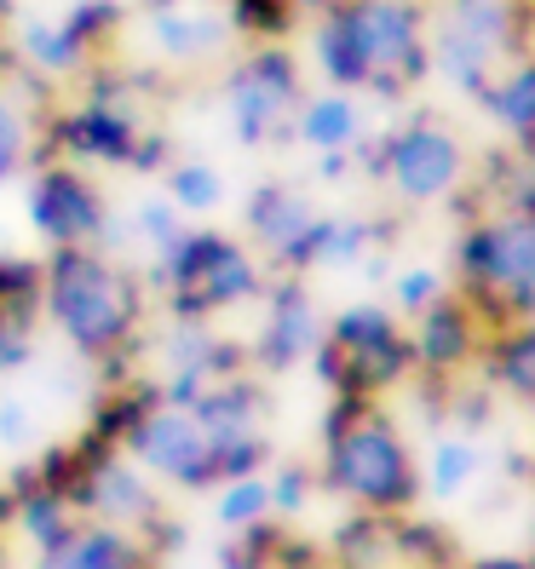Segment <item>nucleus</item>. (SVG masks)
Segmentation results:
<instances>
[{
  "instance_id": "nucleus-1",
  "label": "nucleus",
  "mask_w": 535,
  "mask_h": 569,
  "mask_svg": "<svg viewBox=\"0 0 535 569\" xmlns=\"http://www.w3.org/2000/svg\"><path fill=\"white\" fill-rule=\"evenodd\" d=\"M41 317H52V328L81 357L116 375L139 351L145 282L105 248H52L41 264Z\"/></svg>"
},
{
  "instance_id": "nucleus-2",
  "label": "nucleus",
  "mask_w": 535,
  "mask_h": 569,
  "mask_svg": "<svg viewBox=\"0 0 535 569\" xmlns=\"http://www.w3.org/2000/svg\"><path fill=\"white\" fill-rule=\"evenodd\" d=\"M317 478L328 495L351 500L357 512H415L426 495L420 460L404 431L380 415V397H334L323 415V466Z\"/></svg>"
},
{
  "instance_id": "nucleus-3",
  "label": "nucleus",
  "mask_w": 535,
  "mask_h": 569,
  "mask_svg": "<svg viewBox=\"0 0 535 569\" xmlns=\"http://www.w3.org/2000/svg\"><path fill=\"white\" fill-rule=\"evenodd\" d=\"M455 293L484 328L535 317V208L501 202L455 242Z\"/></svg>"
},
{
  "instance_id": "nucleus-4",
  "label": "nucleus",
  "mask_w": 535,
  "mask_h": 569,
  "mask_svg": "<svg viewBox=\"0 0 535 569\" xmlns=\"http://www.w3.org/2000/svg\"><path fill=\"white\" fill-rule=\"evenodd\" d=\"M150 282L167 288V306H174L179 322H208L265 293V264L225 230L185 224V237L156 253Z\"/></svg>"
},
{
  "instance_id": "nucleus-5",
  "label": "nucleus",
  "mask_w": 535,
  "mask_h": 569,
  "mask_svg": "<svg viewBox=\"0 0 535 569\" xmlns=\"http://www.w3.org/2000/svg\"><path fill=\"white\" fill-rule=\"evenodd\" d=\"M311 362L334 397H386L392 386H404L415 375V346L392 306L357 299L334 322H323Z\"/></svg>"
},
{
  "instance_id": "nucleus-6",
  "label": "nucleus",
  "mask_w": 535,
  "mask_h": 569,
  "mask_svg": "<svg viewBox=\"0 0 535 569\" xmlns=\"http://www.w3.org/2000/svg\"><path fill=\"white\" fill-rule=\"evenodd\" d=\"M41 156L76 161V167H139V173H156L167 161V144H161V132L139 121V104H127L110 81H98L92 98H81V104L58 110L47 121Z\"/></svg>"
},
{
  "instance_id": "nucleus-7",
  "label": "nucleus",
  "mask_w": 535,
  "mask_h": 569,
  "mask_svg": "<svg viewBox=\"0 0 535 569\" xmlns=\"http://www.w3.org/2000/svg\"><path fill=\"white\" fill-rule=\"evenodd\" d=\"M357 167H369V173L386 179L409 208H420V202H444V196L466 179V144L438 116H409L404 127H392L386 139L363 144Z\"/></svg>"
},
{
  "instance_id": "nucleus-8",
  "label": "nucleus",
  "mask_w": 535,
  "mask_h": 569,
  "mask_svg": "<svg viewBox=\"0 0 535 569\" xmlns=\"http://www.w3.org/2000/svg\"><path fill=\"white\" fill-rule=\"evenodd\" d=\"M306 104V81H299V63L277 47L259 41L248 58L230 63L225 76V110H230V132L242 144H283L294 132V110Z\"/></svg>"
},
{
  "instance_id": "nucleus-9",
  "label": "nucleus",
  "mask_w": 535,
  "mask_h": 569,
  "mask_svg": "<svg viewBox=\"0 0 535 569\" xmlns=\"http://www.w3.org/2000/svg\"><path fill=\"white\" fill-rule=\"evenodd\" d=\"M363 52H369V92L404 98L432 76V23L420 0H351Z\"/></svg>"
},
{
  "instance_id": "nucleus-10",
  "label": "nucleus",
  "mask_w": 535,
  "mask_h": 569,
  "mask_svg": "<svg viewBox=\"0 0 535 569\" xmlns=\"http://www.w3.org/2000/svg\"><path fill=\"white\" fill-rule=\"evenodd\" d=\"M23 213L47 248H98V237L110 224L105 190L76 161H58V156H36V179H29Z\"/></svg>"
},
{
  "instance_id": "nucleus-11",
  "label": "nucleus",
  "mask_w": 535,
  "mask_h": 569,
  "mask_svg": "<svg viewBox=\"0 0 535 569\" xmlns=\"http://www.w3.org/2000/svg\"><path fill=\"white\" fill-rule=\"evenodd\" d=\"M121 455L139 466V472L167 478V483H179V489H219L214 438H208L202 426H196L190 409L156 403V409L121 438Z\"/></svg>"
},
{
  "instance_id": "nucleus-12",
  "label": "nucleus",
  "mask_w": 535,
  "mask_h": 569,
  "mask_svg": "<svg viewBox=\"0 0 535 569\" xmlns=\"http://www.w3.org/2000/svg\"><path fill=\"white\" fill-rule=\"evenodd\" d=\"M259 299H265V322L248 340V368H259V375H288V368L311 362V351L323 340V311H317L306 277L283 271Z\"/></svg>"
},
{
  "instance_id": "nucleus-13",
  "label": "nucleus",
  "mask_w": 535,
  "mask_h": 569,
  "mask_svg": "<svg viewBox=\"0 0 535 569\" xmlns=\"http://www.w3.org/2000/svg\"><path fill=\"white\" fill-rule=\"evenodd\" d=\"M484 322L478 311L466 306L455 288H444L426 311L409 317V346H415V375H426L432 386H449L455 375L478 368V351H484Z\"/></svg>"
},
{
  "instance_id": "nucleus-14",
  "label": "nucleus",
  "mask_w": 535,
  "mask_h": 569,
  "mask_svg": "<svg viewBox=\"0 0 535 569\" xmlns=\"http://www.w3.org/2000/svg\"><path fill=\"white\" fill-rule=\"evenodd\" d=\"M41 569H145L156 552L139 529L110 523V518H76V529L58 547L36 552Z\"/></svg>"
},
{
  "instance_id": "nucleus-15",
  "label": "nucleus",
  "mask_w": 535,
  "mask_h": 569,
  "mask_svg": "<svg viewBox=\"0 0 535 569\" xmlns=\"http://www.w3.org/2000/svg\"><path fill=\"white\" fill-rule=\"evenodd\" d=\"M317 219L311 208V196L306 190H294V184H259L248 202H242V224H248V237L265 259H283L299 237H306V224Z\"/></svg>"
},
{
  "instance_id": "nucleus-16",
  "label": "nucleus",
  "mask_w": 535,
  "mask_h": 569,
  "mask_svg": "<svg viewBox=\"0 0 535 569\" xmlns=\"http://www.w3.org/2000/svg\"><path fill=\"white\" fill-rule=\"evenodd\" d=\"M478 368H484V380L495 391H507L513 403L535 409V317L489 328L484 351H478Z\"/></svg>"
},
{
  "instance_id": "nucleus-17",
  "label": "nucleus",
  "mask_w": 535,
  "mask_h": 569,
  "mask_svg": "<svg viewBox=\"0 0 535 569\" xmlns=\"http://www.w3.org/2000/svg\"><path fill=\"white\" fill-rule=\"evenodd\" d=\"M317 70L328 87L340 92H369V52H363V29H357V12L351 0H340V7L317 12Z\"/></svg>"
},
{
  "instance_id": "nucleus-18",
  "label": "nucleus",
  "mask_w": 535,
  "mask_h": 569,
  "mask_svg": "<svg viewBox=\"0 0 535 569\" xmlns=\"http://www.w3.org/2000/svg\"><path fill=\"white\" fill-rule=\"evenodd\" d=\"M478 104L507 127V139L518 144L524 161H535V58L518 52L507 70H495L478 92Z\"/></svg>"
},
{
  "instance_id": "nucleus-19",
  "label": "nucleus",
  "mask_w": 535,
  "mask_h": 569,
  "mask_svg": "<svg viewBox=\"0 0 535 569\" xmlns=\"http://www.w3.org/2000/svg\"><path fill=\"white\" fill-rule=\"evenodd\" d=\"M76 507H70V495H63L58 483H47L36 466H29L23 478H12V523L23 529V541L36 547V552H47V547H58L63 535L76 529Z\"/></svg>"
},
{
  "instance_id": "nucleus-20",
  "label": "nucleus",
  "mask_w": 535,
  "mask_h": 569,
  "mask_svg": "<svg viewBox=\"0 0 535 569\" xmlns=\"http://www.w3.org/2000/svg\"><path fill=\"white\" fill-rule=\"evenodd\" d=\"M357 132H363V116L351 104V92H323V98H306L294 110V132L288 139L311 144V150H357Z\"/></svg>"
},
{
  "instance_id": "nucleus-21",
  "label": "nucleus",
  "mask_w": 535,
  "mask_h": 569,
  "mask_svg": "<svg viewBox=\"0 0 535 569\" xmlns=\"http://www.w3.org/2000/svg\"><path fill=\"white\" fill-rule=\"evenodd\" d=\"M167 362L185 368V375H202L214 386L225 375H242V368H248V346L219 340V333H208V322H179V333L167 340Z\"/></svg>"
},
{
  "instance_id": "nucleus-22",
  "label": "nucleus",
  "mask_w": 535,
  "mask_h": 569,
  "mask_svg": "<svg viewBox=\"0 0 535 569\" xmlns=\"http://www.w3.org/2000/svg\"><path fill=\"white\" fill-rule=\"evenodd\" d=\"M392 563H409V569H455L460 563V541L415 512H392Z\"/></svg>"
},
{
  "instance_id": "nucleus-23",
  "label": "nucleus",
  "mask_w": 535,
  "mask_h": 569,
  "mask_svg": "<svg viewBox=\"0 0 535 569\" xmlns=\"http://www.w3.org/2000/svg\"><path fill=\"white\" fill-rule=\"evenodd\" d=\"M392 563V518L351 512L334 529V569H386Z\"/></svg>"
},
{
  "instance_id": "nucleus-24",
  "label": "nucleus",
  "mask_w": 535,
  "mask_h": 569,
  "mask_svg": "<svg viewBox=\"0 0 535 569\" xmlns=\"http://www.w3.org/2000/svg\"><path fill=\"white\" fill-rule=\"evenodd\" d=\"M150 36H156V47L167 52V58H202V52H214L219 41H225V23H214V18H190V12H179V7H161V12H150Z\"/></svg>"
},
{
  "instance_id": "nucleus-25",
  "label": "nucleus",
  "mask_w": 535,
  "mask_h": 569,
  "mask_svg": "<svg viewBox=\"0 0 535 569\" xmlns=\"http://www.w3.org/2000/svg\"><path fill=\"white\" fill-rule=\"evenodd\" d=\"M478 466H484L478 443H466V438H438V443H432V460L420 466V483L438 495V500H449V495H460L466 483L478 478Z\"/></svg>"
},
{
  "instance_id": "nucleus-26",
  "label": "nucleus",
  "mask_w": 535,
  "mask_h": 569,
  "mask_svg": "<svg viewBox=\"0 0 535 569\" xmlns=\"http://www.w3.org/2000/svg\"><path fill=\"white\" fill-rule=\"evenodd\" d=\"M167 202H174L179 213H214L225 202L219 167H208V161H174V167H167Z\"/></svg>"
},
{
  "instance_id": "nucleus-27",
  "label": "nucleus",
  "mask_w": 535,
  "mask_h": 569,
  "mask_svg": "<svg viewBox=\"0 0 535 569\" xmlns=\"http://www.w3.org/2000/svg\"><path fill=\"white\" fill-rule=\"evenodd\" d=\"M0 317H18V322L41 317V259L0 253Z\"/></svg>"
},
{
  "instance_id": "nucleus-28",
  "label": "nucleus",
  "mask_w": 535,
  "mask_h": 569,
  "mask_svg": "<svg viewBox=\"0 0 535 569\" xmlns=\"http://www.w3.org/2000/svg\"><path fill=\"white\" fill-rule=\"evenodd\" d=\"M18 47H23V58L36 63L41 76H76V70H87V58L70 47V36H63L58 23H23L18 29Z\"/></svg>"
},
{
  "instance_id": "nucleus-29",
  "label": "nucleus",
  "mask_w": 535,
  "mask_h": 569,
  "mask_svg": "<svg viewBox=\"0 0 535 569\" xmlns=\"http://www.w3.org/2000/svg\"><path fill=\"white\" fill-rule=\"evenodd\" d=\"M214 518H219L230 535L248 529V523H259V518H271V483H265L259 472L225 478V483H219V500H214Z\"/></svg>"
},
{
  "instance_id": "nucleus-30",
  "label": "nucleus",
  "mask_w": 535,
  "mask_h": 569,
  "mask_svg": "<svg viewBox=\"0 0 535 569\" xmlns=\"http://www.w3.org/2000/svg\"><path fill=\"white\" fill-rule=\"evenodd\" d=\"M58 29H63V36H70V47L92 63L98 47H110V36L121 29V7H116V0H81L76 12H63Z\"/></svg>"
},
{
  "instance_id": "nucleus-31",
  "label": "nucleus",
  "mask_w": 535,
  "mask_h": 569,
  "mask_svg": "<svg viewBox=\"0 0 535 569\" xmlns=\"http://www.w3.org/2000/svg\"><path fill=\"white\" fill-rule=\"evenodd\" d=\"M299 18V0H230V29L248 41H283Z\"/></svg>"
},
{
  "instance_id": "nucleus-32",
  "label": "nucleus",
  "mask_w": 535,
  "mask_h": 569,
  "mask_svg": "<svg viewBox=\"0 0 535 569\" xmlns=\"http://www.w3.org/2000/svg\"><path fill=\"white\" fill-rule=\"evenodd\" d=\"M132 230L145 237L150 253H161V248H174V242L185 237V213L167 202V196H161V202L150 196V202H139V213H132Z\"/></svg>"
},
{
  "instance_id": "nucleus-33",
  "label": "nucleus",
  "mask_w": 535,
  "mask_h": 569,
  "mask_svg": "<svg viewBox=\"0 0 535 569\" xmlns=\"http://www.w3.org/2000/svg\"><path fill=\"white\" fill-rule=\"evenodd\" d=\"M438 293H444V277L432 271V264H415V271H404V277L392 282V311H397V317H415V311H426Z\"/></svg>"
},
{
  "instance_id": "nucleus-34",
  "label": "nucleus",
  "mask_w": 535,
  "mask_h": 569,
  "mask_svg": "<svg viewBox=\"0 0 535 569\" xmlns=\"http://www.w3.org/2000/svg\"><path fill=\"white\" fill-rule=\"evenodd\" d=\"M265 483H271V512L277 518H299L306 500H311V489H317V472H306V466H283V472H271Z\"/></svg>"
},
{
  "instance_id": "nucleus-35",
  "label": "nucleus",
  "mask_w": 535,
  "mask_h": 569,
  "mask_svg": "<svg viewBox=\"0 0 535 569\" xmlns=\"http://www.w3.org/2000/svg\"><path fill=\"white\" fill-rule=\"evenodd\" d=\"M23 161H29V121H23V110H12L0 98V184L18 179Z\"/></svg>"
},
{
  "instance_id": "nucleus-36",
  "label": "nucleus",
  "mask_w": 535,
  "mask_h": 569,
  "mask_svg": "<svg viewBox=\"0 0 535 569\" xmlns=\"http://www.w3.org/2000/svg\"><path fill=\"white\" fill-rule=\"evenodd\" d=\"M36 322H18V317H0V375H18V368L36 357V340H29Z\"/></svg>"
},
{
  "instance_id": "nucleus-37",
  "label": "nucleus",
  "mask_w": 535,
  "mask_h": 569,
  "mask_svg": "<svg viewBox=\"0 0 535 569\" xmlns=\"http://www.w3.org/2000/svg\"><path fill=\"white\" fill-rule=\"evenodd\" d=\"M29 431H36V420H29V409H23V403H12V397H7V403H0V443H7V449H18V443H29Z\"/></svg>"
},
{
  "instance_id": "nucleus-38",
  "label": "nucleus",
  "mask_w": 535,
  "mask_h": 569,
  "mask_svg": "<svg viewBox=\"0 0 535 569\" xmlns=\"http://www.w3.org/2000/svg\"><path fill=\"white\" fill-rule=\"evenodd\" d=\"M317 156H323V161H317V179L334 184V179H346V173H351V150H317Z\"/></svg>"
},
{
  "instance_id": "nucleus-39",
  "label": "nucleus",
  "mask_w": 535,
  "mask_h": 569,
  "mask_svg": "<svg viewBox=\"0 0 535 569\" xmlns=\"http://www.w3.org/2000/svg\"><path fill=\"white\" fill-rule=\"evenodd\" d=\"M455 569H535V563L513 558V552H495V558H473V563H455Z\"/></svg>"
},
{
  "instance_id": "nucleus-40",
  "label": "nucleus",
  "mask_w": 535,
  "mask_h": 569,
  "mask_svg": "<svg viewBox=\"0 0 535 569\" xmlns=\"http://www.w3.org/2000/svg\"><path fill=\"white\" fill-rule=\"evenodd\" d=\"M328 7H340V0H299V12H328Z\"/></svg>"
},
{
  "instance_id": "nucleus-41",
  "label": "nucleus",
  "mask_w": 535,
  "mask_h": 569,
  "mask_svg": "<svg viewBox=\"0 0 535 569\" xmlns=\"http://www.w3.org/2000/svg\"><path fill=\"white\" fill-rule=\"evenodd\" d=\"M145 7H150V12H161V7H179V0H145Z\"/></svg>"
},
{
  "instance_id": "nucleus-42",
  "label": "nucleus",
  "mask_w": 535,
  "mask_h": 569,
  "mask_svg": "<svg viewBox=\"0 0 535 569\" xmlns=\"http://www.w3.org/2000/svg\"><path fill=\"white\" fill-rule=\"evenodd\" d=\"M524 558H529V563H535V518H529V552H524Z\"/></svg>"
},
{
  "instance_id": "nucleus-43",
  "label": "nucleus",
  "mask_w": 535,
  "mask_h": 569,
  "mask_svg": "<svg viewBox=\"0 0 535 569\" xmlns=\"http://www.w3.org/2000/svg\"><path fill=\"white\" fill-rule=\"evenodd\" d=\"M524 18H529V36H535V0H529V7H524Z\"/></svg>"
},
{
  "instance_id": "nucleus-44",
  "label": "nucleus",
  "mask_w": 535,
  "mask_h": 569,
  "mask_svg": "<svg viewBox=\"0 0 535 569\" xmlns=\"http://www.w3.org/2000/svg\"><path fill=\"white\" fill-rule=\"evenodd\" d=\"M145 569H161V558H150V563H145Z\"/></svg>"
},
{
  "instance_id": "nucleus-45",
  "label": "nucleus",
  "mask_w": 535,
  "mask_h": 569,
  "mask_svg": "<svg viewBox=\"0 0 535 569\" xmlns=\"http://www.w3.org/2000/svg\"><path fill=\"white\" fill-rule=\"evenodd\" d=\"M0 12H7V0H0Z\"/></svg>"
},
{
  "instance_id": "nucleus-46",
  "label": "nucleus",
  "mask_w": 535,
  "mask_h": 569,
  "mask_svg": "<svg viewBox=\"0 0 535 569\" xmlns=\"http://www.w3.org/2000/svg\"><path fill=\"white\" fill-rule=\"evenodd\" d=\"M116 7H121V0H116Z\"/></svg>"
}]
</instances>
